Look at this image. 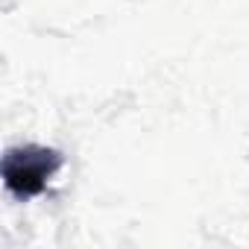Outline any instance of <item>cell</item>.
<instances>
[{
  "label": "cell",
  "mask_w": 249,
  "mask_h": 249,
  "mask_svg": "<svg viewBox=\"0 0 249 249\" xmlns=\"http://www.w3.org/2000/svg\"><path fill=\"white\" fill-rule=\"evenodd\" d=\"M62 167V156L56 150L47 147H15L3 156V182L6 191L30 199L47 191V182L56 176V170Z\"/></svg>",
  "instance_id": "cell-1"
}]
</instances>
